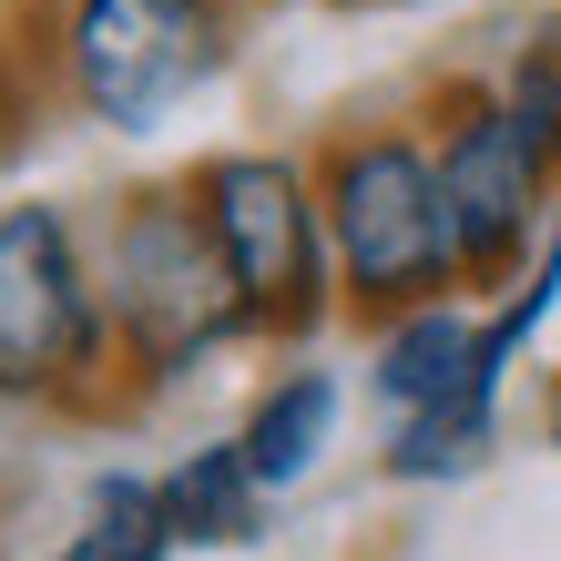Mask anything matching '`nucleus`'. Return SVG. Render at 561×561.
I'll return each mask as SVG.
<instances>
[{
	"instance_id": "12",
	"label": "nucleus",
	"mask_w": 561,
	"mask_h": 561,
	"mask_svg": "<svg viewBox=\"0 0 561 561\" xmlns=\"http://www.w3.org/2000/svg\"><path fill=\"white\" fill-rule=\"evenodd\" d=\"M490 92H501V113L520 123V144H531L551 174H561V11H541V21L511 31V51H501V72H490Z\"/></svg>"
},
{
	"instance_id": "1",
	"label": "nucleus",
	"mask_w": 561,
	"mask_h": 561,
	"mask_svg": "<svg viewBox=\"0 0 561 561\" xmlns=\"http://www.w3.org/2000/svg\"><path fill=\"white\" fill-rule=\"evenodd\" d=\"M92 286H103L134 399H163V388L205 378L215 357L255 347V317H245L236 276H225L184 174H144L92 215Z\"/></svg>"
},
{
	"instance_id": "11",
	"label": "nucleus",
	"mask_w": 561,
	"mask_h": 561,
	"mask_svg": "<svg viewBox=\"0 0 561 561\" xmlns=\"http://www.w3.org/2000/svg\"><path fill=\"white\" fill-rule=\"evenodd\" d=\"M51 561H174V531H163L153 470H92L82 520L51 541Z\"/></svg>"
},
{
	"instance_id": "10",
	"label": "nucleus",
	"mask_w": 561,
	"mask_h": 561,
	"mask_svg": "<svg viewBox=\"0 0 561 561\" xmlns=\"http://www.w3.org/2000/svg\"><path fill=\"white\" fill-rule=\"evenodd\" d=\"M490 449H501V399H490V388H459L449 409L399 419V428L378 439V480H399V490H449V480L490 470Z\"/></svg>"
},
{
	"instance_id": "3",
	"label": "nucleus",
	"mask_w": 561,
	"mask_h": 561,
	"mask_svg": "<svg viewBox=\"0 0 561 561\" xmlns=\"http://www.w3.org/2000/svg\"><path fill=\"white\" fill-rule=\"evenodd\" d=\"M21 42L92 134L134 144L225 82V61L245 42V0H42Z\"/></svg>"
},
{
	"instance_id": "8",
	"label": "nucleus",
	"mask_w": 561,
	"mask_h": 561,
	"mask_svg": "<svg viewBox=\"0 0 561 561\" xmlns=\"http://www.w3.org/2000/svg\"><path fill=\"white\" fill-rule=\"evenodd\" d=\"M337 419H347V378L317 368V357H286V368L245 399L236 419V449L266 501H286V490H307L327 470V449H337Z\"/></svg>"
},
{
	"instance_id": "4",
	"label": "nucleus",
	"mask_w": 561,
	"mask_h": 561,
	"mask_svg": "<svg viewBox=\"0 0 561 561\" xmlns=\"http://www.w3.org/2000/svg\"><path fill=\"white\" fill-rule=\"evenodd\" d=\"M0 409L113 419L134 409L123 347L92 286V225L72 205H0Z\"/></svg>"
},
{
	"instance_id": "7",
	"label": "nucleus",
	"mask_w": 561,
	"mask_h": 561,
	"mask_svg": "<svg viewBox=\"0 0 561 561\" xmlns=\"http://www.w3.org/2000/svg\"><path fill=\"white\" fill-rule=\"evenodd\" d=\"M470 368H480V296H439V307H409V317L368 327V399H378L388 428L449 409L470 388Z\"/></svg>"
},
{
	"instance_id": "2",
	"label": "nucleus",
	"mask_w": 561,
	"mask_h": 561,
	"mask_svg": "<svg viewBox=\"0 0 561 561\" xmlns=\"http://www.w3.org/2000/svg\"><path fill=\"white\" fill-rule=\"evenodd\" d=\"M317 215H327V255H337V317L388 327L409 307L459 296V245H449V205H439V153H428L419 113H368L337 123L317 153Z\"/></svg>"
},
{
	"instance_id": "14",
	"label": "nucleus",
	"mask_w": 561,
	"mask_h": 561,
	"mask_svg": "<svg viewBox=\"0 0 561 561\" xmlns=\"http://www.w3.org/2000/svg\"><path fill=\"white\" fill-rule=\"evenodd\" d=\"M541 439H551V449H561V368H551V378H541Z\"/></svg>"
},
{
	"instance_id": "13",
	"label": "nucleus",
	"mask_w": 561,
	"mask_h": 561,
	"mask_svg": "<svg viewBox=\"0 0 561 561\" xmlns=\"http://www.w3.org/2000/svg\"><path fill=\"white\" fill-rule=\"evenodd\" d=\"M31 113H42V61H31V42L0 31V163L31 144Z\"/></svg>"
},
{
	"instance_id": "6",
	"label": "nucleus",
	"mask_w": 561,
	"mask_h": 561,
	"mask_svg": "<svg viewBox=\"0 0 561 561\" xmlns=\"http://www.w3.org/2000/svg\"><path fill=\"white\" fill-rule=\"evenodd\" d=\"M419 134L439 153V205L459 245V296H511L541 266V245L561 236V174L520 144V123L501 113L490 72H439L419 103Z\"/></svg>"
},
{
	"instance_id": "9",
	"label": "nucleus",
	"mask_w": 561,
	"mask_h": 561,
	"mask_svg": "<svg viewBox=\"0 0 561 561\" xmlns=\"http://www.w3.org/2000/svg\"><path fill=\"white\" fill-rule=\"evenodd\" d=\"M153 501H163L174 551H245L255 531H266V490H255L236 428H225V439H194L184 459H163V470H153Z\"/></svg>"
},
{
	"instance_id": "5",
	"label": "nucleus",
	"mask_w": 561,
	"mask_h": 561,
	"mask_svg": "<svg viewBox=\"0 0 561 561\" xmlns=\"http://www.w3.org/2000/svg\"><path fill=\"white\" fill-rule=\"evenodd\" d=\"M205 236L236 276L255 347H307L337 317V255H327V215H317V174L286 144H215L184 163Z\"/></svg>"
}]
</instances>
